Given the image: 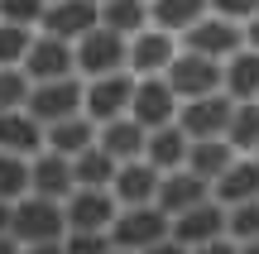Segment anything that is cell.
Here are the masks:
<instances>
[{
    "mask_svg": "<svg viewBox=\"0 0 259 254\" xmlns=\"http://www.w3.org/2000/svg\"><path fill=\"white\" fill-rule=\"evenodd\" d=\"M24 111L38 115L44 125H58V120H67V115H87V82H77V77L34 82V96H29Z\"/></svg>",
    "mask_w": 259,
    "mask_h": 254,
    "instance_id": "cell-5",
    "label": "cell"
},
{
    "mask_svg": "<svg viewBox=\"0 0 259 254\" xmlns=\"http://www.w3.org/2000/svg\"><path fill=\"white\" fill-rule=\"evenodd\" d=\"M0 149L5 154H24V159H38L48 149V125L29 111H5L0 115Z\"/></svg>",
    "mask_w": 259,
    "mask_h": 254,
    "instance_id": "cell-14",
    "label": "cell"
},
{
    "mask_svg": "<svg viewBox=\"0 0 259 254\" xmlns=\"http://www.w3.org/2000/svg\"><path fill=\"white\" fill-rule=\"evenodd\" d=\"M245 43H250V48H259V15L250 19V24H245Z\"/></svg>",
    "mask_w": 259,
    "mask_h": 254,
    "instance_id": "cell-39",
    "label": "cell"
},
{
    "mask_svg": "<svg viewBox=\"0 0 259 254\" xmlns=\"http://www.w3.org/2000/svg\"><path fill=\"white\" fill-rule=\"evenodd\" d=\"M24 72L34 77V82H58V77H77V43H67V38H53L38 29L34 48H29L24 58Z\"/></svg>",
    "mask_w": 259,
    "mask_h": 254,
    "instance_id": "cell-11",
    "label": "cell"
},
{
    "mask_svg": "<svg viewBox=\"0 0 259 254\" xmlns=\"http://www.w3.org/2000/svg\"><path fill=\"white\" fill-rule=\"evenodd\" d=\"M130 67V38L96 24L87 38H77V72L82 77H111Z\"/></svg>",
    "mask_w": 259,
    "mask_h": 254,
    "instance_id": "cell-4",
    "label": "cell"
},
{
    "mask_svg": "<svg viewBox=\"0 0 259 254\" xmlns=\"http://www.w3.org/2000/svg\"><path fill=\"white\" fill-rule=\"evenodd\" d=\"M101 149H111L120 163H130V159H144V149H149V130L135 120V115H120V120L101 125Z\"/></svg>",
    "mask_w": 259,
    "mask_h": 254,
    "instance_id": "cell-23",
    "label": "cell"
},
{
    "mask_svg": "<svg viewBox=\"0 0 259 254\" xmlns=\"http://www.w3.org/2000/svg\"><path fill=\"white\" fill-rule=\"evenodd\" d=\"M72 168H77V187H111L115 173H120V159L111 149H101V139H96L87 154L72 159Z\"/></svg>",
    "mask_w": 259,
    "mask_h": 254,
    "instance_id": "cell-27",
    "label": "cell"
},
{
    "mask_svg": "<svg viewBox=\"0 0 259 254\" xmlns=\"http://www.w3.org/2000/svg\"><path fill=\"white\" fill-rule=\"evenodd\" d=\"M63 249L67 254H115V240H111V230H67Z\"/></svg>",
    "mask_w": 259,
    "mask_h": 254,
    "instance_id": "cell-34",
    "label": "cell"
},
{
    "mask_svg": "<svg viewBox=\"0 0 259 254\" xmlns=\"http://www.w3.org/2000/svg\"><path fill=\"white\" fill-rule=\"evenodd\" d=\"M226 235L240 240V245H245V240H259V197L231 207V216H226Z\"/></svg>",
    "mask_w": 259,
    "mask_h": 254,
    "instance_id": "cell-32",
    "label": "cell"
},
{
    "mask_svg": "<svg viewBox=\"0 0 259 254\" xmlns=\"http://www.w3.org/2000/svg\"><path fill=\"white\" fill-rule=\"evenodd\" d=\"M24 254H67L63 240H53V245H24Z\"/></svg>",
    "mask_w": 259,
    "mask_h": 254,
    "instance_id": "cell-38",
    "label": "cell"
},
{
    "mask_svg": "<svg viewBox=\"0 0 259 254\" xmlns=\"http://www.w3.org/2000/svg\"><path fill=\"white\" fill-rule=\"evenodd\" d=\"M226 96L231 101H259V48L245 43L235 58H226Z\"/></svg>",
    "mask_w": 259,
    "mask_h": 254,
    "instance_id": "cell-24",
    "label": "cell"
},
{
    "mask_svg": "<svg viewBox=\"0 0 259 254\" xmlns=\"http://www.w3.org/2000/svg\"><path fill=\"white\" fill-rule=\"evenodd\" d=\"M231 115H235V101H231L226 91H216V96L183 101L178 125L187 130V139H226V130H231Z\"/></svg>",
    "mask_w": 259,
    "mask_h": 254,
    "instance_id": "cell-8",
    "label": "cell"
},
{
    "mask_svg": "<svg viewBox=\"0 0 259 254\" xmlns=\"http://www.w3.org/2000/svg\"><path fill=\"white\" fill-rule=\"evenodd\" d=\"M183 53L178 48V34H168V29H139L135 38H130V72L139 77H163L168 67H173V58Z\"/></svg>",
    "mask_w": 259,
    "mask_h": 254,
    "instance_id": "cell-10",
    "label": "cell"
},
{
    "mask_svg": "<svg viewBox=\"0 0 259 254\" xmlns=\"http://www.w3.org/2000/svg\"><path fill=\"white\" fill-rule=\"evenodd\" d=\"M173 235V216H168L163 207H120V216H115L111 226V240L115 249H130V254H144L154 245H163V240Z\"/></svg>",
    "mask_w": 259,
    "mask_h": 254,
    "instance_id": "cell-2",
    "label": "cell"
},
{
    "mask_svg": "<svg viewBox=\"0 0 259 254\" xmlns=\"http://www.w3.org/2000/svg\"><path fill=\"white\" fill-rule=\"evenodd\" d=\"M144 254H192V249H187L183 240H173V235H168L163 245H154V249H144Z\"/></svg>",
    "mask_w": 259,
    "mask_h": 254,
    "instance_id": "cell-37",
    "label": "cell"
},
{
    "mask_svg": "<svg viewBox=\"0 0 259 254\" xmlns=\"http://www.w3.org/2000/svg\"><path fill=\"white\" fill-rule=\"evenodd\" d=\"M158 182H163V173L149 159H130V163H120L111 192L120 197V207H154L158 201Z\"/></svg>",
    "mask_w": 259,
    "mask_h": 254,
    "instance_id": "cell-15",
    "label": "cell"
},
{
    "mask_svg": "<svg viewBox=\"0 0 259 254\" xmlns=\"http://www.w3.org/2000/svg\"><path fill=\"white\" fill-rule=\"evenodd\" d=\"M34 192L38 197H53V201H67L77 192V168H72V159L67 154H53V149H44L34 159Z\"/></svg>",
    "mask_w": 259,
    "mask_h": 254,
    "instance_id": "cell-19",
    "label": "cell"
},
{
    "mask_svg": "<svg viewBox=\"0 0 259 254\" xmlns=\"http://www.w3.org/2000/svg\"><path fill=\"white\" fill-rule=\"evenodd\" d=\"M96 139H101V125H96L92 115H67V120L48 125V149H53V154H67V159L87 154Z\"/></svg>",
    "mask_w": 259,
    "mask_h": 254,
    "instance_id": "cell-21",
    "label": "cell"
},
{
    "mask_svg": "<svg viewBox=\"0 0 259 254\" xmlns=\"http://www.w3.org/2000/svg\"><path fill=\"white\" fill-rule=\"evenodd\" d=\"M178 43H183L187 53H202V58L226 63V58H235L245 48V24H235V19H226V15H206L202 24H192Z\"/></svg>",
    "mask_w": 259,
    "mask_h": 254,
    "instance_id": "cell-6",
    "label": "cell"
},
{
    "mask_svg": "<svg viewBox=\"0 0 259 254\" xmlns=\"http://www.w3.org/2000/svg\"><path fill=\"white\" fill-rule=\"evenodd\" d=\"M254 159H259V149H254Z\"/></svg>",
    "mask_w": 259,
    "mask_h": 254,
    "instance_id": "cell-42",
    "label": "cell"
},
{
    "mask_svg": "<svg viewBox=\"0 0 259 254\" xmlns=\"http://www.w3.org/2000/svg\"><path fill=\"white\" fill-rule=\"evenodd\" d=\"M96 24H101V0H53L38 29H44V34H53V38L77 43V38H87Z\"/></svg>",
    "mask_w": 259,
    "mask_h": 254,
    "instance_id": "cell-13",
    "label": "cell"
},
{
    "mask_svg": "<svg viewBox=\"0 0 259 254\" xmlns=\"http://www.w3.org/2000/svg\"><path fill=\"white\" fill-rule=\"evenodd\" d=\"M226 216H231V211H226L216 197H206L202 207H192V211H183V216H173V240H183L187 249H197V245H206V240L226 235Z\"/></svg>",
    "mask_w": 259,
    "mask_h": 254,
    "instance_id": "cell-16",
    "label": "cell"
},
{
    "mask_svg": "<svg viewBox=\"0 0 259 254\" xmlns=\"http://www.w3.org/2000/svg\"><path fill=\"white\" fill-rule=\"evenodd\" d=\"M178 111H183V96L168 86V77H139V82H135L130 115H135L144 130H163V125H173Z\"/></svg>",
    "mask_w": 259,
    "mask_h": 254,
    "instance_id": "cell-7",
    "label": "cell"
},
{
    "mask_svg": "<svg viewBox=\"0 0 259 254\" xmlns=\"http://www.w3.org/2000/svg\"><path fill=\"white\" fill-rule=\"evenodd\" d=\"M5 235L19 240V245H53V240H67V207L53 197H38V192H29V197L19 201H5Z\"/></svg>",
    "mask_w": 259,
    "mask_h": 254,
    "instance_id": "cell-1",
    "label": "cell"
},
{
    "mask_svg": "<svg viewBox=\"0 0 259 254\" xmlns=\"http://www.w3.org/2000/svg\"><path fill=\"white\" fill-rule=\"evenodd\" d=\"M101 24L135 38L139 29L154 24V10H149V0H101Z\"/></svg>",
    "mask_w": 259,
    "mask_h": 254,
    "instance_id": "cell-26",
    "label": "cell"
},
{
    "mask_svg": "<svg viewBox=\"0 0 259 254\" xmlns=\"http://www.w3.org/2000/svg\"><path fill=\"white\" fill-rule=\"evenodd\" d=\"M149 10H154V29H168L183 38L192 24L211 15V0H149Z\"/></svg>",
    "mask_w": 259,
    "mask_h": 254,
    "instance_id": "cell-22",
    "label": "cell"
},
{
    "mask_svg": "<svg viewBox=\"0 0 259 254\" xmlns=\"http://www.w3.org/2000/svg\"><path fill=\"white\" fill-rule=\"evenodd\" d=\"M34 96V77L24 67H5L0 72V111H24Z\"/></svg>",
    "mask_w": 259,
    "mask_h": 254,
    "instance_id": "cell-30",
    "label": "cell"
},
{
    "mask_svg": "<svg viewBox=\"0 0 259 254\" xmlns=\"http://www.w3.org/2000/svg\"><path fill=\"white\" fill-rule=\"evenodd\" d=\"M34 38L38 34H34V29H24V24H5V29H0V58H5V67H24Z\"/></svg>",
    "mask_w": 259,
    "mask_h": 254,
    "instance_id": "cell-31",
    "label": "cell"
},
{
    "mask_svg": "<svg viewBox=\"0 0 259 254\" xmlns=\"http://www.w3.org/2000/svg\"><path fill=\"white\" fill-rule=\"evenodd\" d=\"M206 197H211V182H206V178H197L192 168L163 173V182H158V207H163L168 216H183V211L202 207Z\"/></svg>",
    "mask_w": 259,
    "mask_h": 254,
    "instance_id": "cell-18",
    "label": "cell"
},
{
    "mask_svg": "<svg viewBox=\"0 0 259 254\" xmlns=\"http://www.w3.org/2000/svg\"><path fill=\"white\" fill-rule=\"evenodd\" d=\"M115 254H130V249H115Z\"/></svg>",
    "mask_w": 259,
    "mask_h": 254,
    "instance_id": "cell-41",
    "label": "cell"
},
{
    "mask_svg": "<svg viewBox=\"0 0 259 254\" xmlns=\"http://www.w3.org/2000/svg\"><path fill=\"white\" fill-rule=\"evenodd\" d=\"M240 159V149H235L231 139H192V154H187V168L197 173V178L216 182L231 163Z\"/></svg>",
    "mask_w": 259,
    "mask_h": 254,
    "instance_id": "cell-25",
    "label": "cell"
},
{
    "mask_svg": "<svg viewBox=\"0 0 259 254\" xmlns=\"http://www.w3.org/2000/svg\"><path fill=\"white\" fill-rule=\"evenodd\" d=\"M34 192V159L24 154H0V197L5 201H19Z\"/></svg>",
    "mask_w": 259,
    "mask_h": 254,
    "instance_id": "cell-28",
    "label": "cell"
},
{
    "mask_svg": "<svg viewBox=\"0 0 259 254\" xmlns=\"http://www.w3.org/2000/svg\"><path fill=\"white\" fill-rule=\"evenodd\" d=\"M211 197L221 201L226 211L240 207V201H254V197H259V159H254V154H240V159H235L231 168L211 182Z\"/></svg>",
    "mask_w": 259,
    "mask_h": 254,
    "instance_id": "cell-17",
    "label": "cell"
},
{
    "mask_svg": "<svg viewBox=\"0 0 259 254\" xmlns=\"http://www.w3.org/2000/svg\"><path fill=\"white\" fill-rule=\"evenodd\" d=\"M211 15H226L235 24H250L259 15V0H211Z\"/></svg>",
    "mask_w": 259,
    "mask_h": 254,
    "instance_id": "cell-35",
    "label": "cell"
},
{
    "mask_svg": "<svg viewBox=\"0 0 259 254\" xmlns=\"http://www.w3.org/2000/svg\"><path fill=\"white\" fill-rule=\"evenodd\" d=\"M48 5H53V0H0V15H5V24L38 29L44 15H48Z\"/></svg>",
    "mask_w": 259,
    "mask_h": 254,
    "instance_id": "cell-33",
    "label": "cell"
},
{
    "mask_svg": "<svg viewBox=\"0 0 259 254\" xmlns=\"http://www.w3.org/2000/svg\"><path fill=\"white\" fill-rule=\"evenodd\" d=\"M187 154H192V139H187V130L183 125H163V130H149V149H144V159L154 163L158 173H178V168H187Z\"/></svg>",
    "mask_w": 259,
    "mask_h": 254,
    "instance_id": "cell-20",
    "label": "cell"
},
{
    "mask_svg": "<svg viewBox=\"0 0 259 254\" xmlns=\"http://www.w3.org/2000/svg\"><path fill=\"white\" fill-rule=\"evenodd\" d=\"M226 139H231L240 154H254L259 149V101H235V115H231Z\"/></svg>",
    "mask_w": 259,
    "mask_h": 254,
    "instance_id": "cell-29",
    "label": "cell"
},
{
    "mask_svg": "<svg viewBox=\"0 0 259 254\" xmlns=\"http://www.w3.org/2000/svg\"><path fill=\"white\" fill-rule=\"evenodd\" d=\"M63 207H67V226L72 230H111L115 216H120V197L111 187H77Z\"/></svg>",
    "mask_w": 259,
    "mask_h": 254,
    "instance_id": "cell-9",
    "label": "cell"
},
{
    "mask_svg": "<svg viewBox=\"0 0 259 254\" xmlns=\"http://www.w3.org/2000/svg\"><path fill=\"white\" fill-rule=\"evenodd\" d=\"M192 254H240V245H235L231 235H216V240H206V245H197Z\"/></svg>",
    "mask_w": 259,
    "mask_h": 254,
    "instance_id": "cell-36",
    "label": "cell"
},
{
    "mask_svg": "<svg viewBox=\"0 0 259 254\" xmlns=\"http://www.w3.org/2000/svg\"><path fill=\"white\" fill-rule=\"evenodd\" d=\"M130 101H135V77H125V72L92 77L87 82V115L96 125H111L120 115H130Z\"/></svg>",
    "mask_w": 259,
    "mask_h": 254,
    "instance_id": "cell-12",
    "label": "cell"
},
{
    "mask_svg": "<svg viewBox=\"0 0 259 254\" xmlns=\"http://www.w3.org/2000/svg\"><path fill=\"white\" fill-rule=\"evenodd\" d=\"M168 86H173L183 101H197V96H216L226 91V63H216V58H202V53H178L173 67H168Z\"/></svg>",
    "mask_w": 259,
    "mask_h": 254,
    "instance_id": "cell-3",
    "label": "cell"
},
{
    "mask_svg": "<svg viewBox=\"0 0 259 254\" xmlns=\"http://www.w3.org/2000/svg\"><path fill=\"white\" fill-rule=\"evenodd\" d=\"M235 245H240V240H235ZM240 254H259V240H245V245H240Z\"/></svg>",
    "mask_w": 259,
    "mask_h": 254,
    "instance_id": "cell-40",
    "label": "cell"
}]
</instances>
